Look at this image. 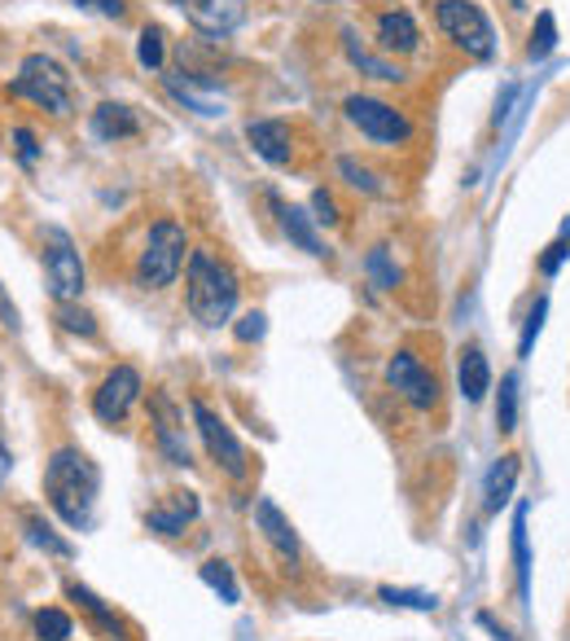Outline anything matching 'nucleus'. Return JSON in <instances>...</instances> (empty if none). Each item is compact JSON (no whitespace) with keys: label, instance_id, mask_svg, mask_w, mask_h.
<instances>
[{"label":"nucleus","instance_id":"nucleus-1","mask_svg":"<svg viewBox=\"0 0 570 641\" xmlns=\"http://www.w3.org/2000/svg\"><path fill=\"white\" fill-rule=\"evenodd\" d=\"M101 475L97 466L79 453V448H58L45 466V497L58 509V518L67 527H88L92 523V505H97Z\"/></svg>","mask_w":570,"mask_h":641},{"label":"nucleus","instance_id":"nucleus-2","mask_svg":"<svg viewBox=\"0 0 570 641\" xmlns=\"http://www.w3.org/2000/svg\"><path fill=\"white\" fill-rule=\"evenodd\" d=\"M237 273L215 260L212 251H189V264H185V303H189V317L198 326H228L233 321V308H237Z\"/></svg>","mask_w":570,"mask_h":641},{"label":"nucleus","instance_id":"nucleus-3","mask_svg":"<svg viewBox=\"0 0 570 641\" xmlns=\"http://www.w3.org/2000/svg\"><path fill=\"white\" fill-rule=\"evenodd\" d=\"M185 251H189V237L176 220H158L149 224V237L141 246V260H137V282L145 290H163L180 278L185 269Z\"/></svg>","mask_w":570,"mask_h":641},{"label":"nucleus","instance_id":"nucleus-4","mask_svg":"<svg viewBox=\"0 0 570 641\" xmlns=\"http://www.w3.org/2000/svg\"><path fill=\"white\" fill-rule=\"evenodd\" d=\"M434 22H439V31H443L456 49H465L470 58L488 62V58L497 54V31H492L488 13H483L474 0H439V4H434Z\"/></svg>","mask_w":570,"mask_h":641},{"label":"nucleus","instance_id":"nucleus-5","mask_svg":"<svg viewBox=\"0 0 570 641\" xmlns=\"http://www.w3.org/2000/svg\"><path fill=\"white\" fill-rule=\"evenodd\" d=\"M9 93L36 101V106L49 110V115H71V79H67V71H62L53 58H45V54L22 58V71L9 84Z\"/></svg>","mask_w":570,"mask_h":641},{"label":"nucleus","instance_id":"nucleus-6","mask_svg":"<svg viewBox=\"0 0 570 641\" xmlns=\"http://www.w3.org/2000/svg\"><path fill=\"white\" fill-rule=\"evenodd\" d=\"M343 110H347V124L360 128V137H368V142L377 145H404L413 137V124H409V115L404 110H395L391 101H377V97H347L343 101Z\"/></svg>","mask_w":570,"mask_h":641},{"label":"nucleus","instance_id":"nucleus-7","mask_svg":"<svg viewBox=\"0 0 570 641\" xmlns=\"http://www.w3.org/2000/svg\"><path fill=\"white\" fill-rule=\"evenodd\" d=\"M189 414H194V430L203 435V444H207L212 462H219L233 479H242V475H246V448H242V439L224 427V418L215 414L207 400H194V405H189Z\"/></svg>","mask_w":570,"mask_h":641},{"label":"nucleus","instance_id":"nucleus-8","mask_svg":"<svg viewBox=\"0 0 570 641\" xmlns=\"http://www.w3.org/2000/svg\"><path fill=\"white\" fill-rule=\"evenodd\" d=\"M45 237H49V251H45L49 294L58 303H71V299H79V290H83V260H79V251H75L71 237L62 229H49Z\"/></svg>","mask_w":570,"mask_h":641},{"label":"nucleus","instance_id":"nucleus-9","mask_svg":"<svg viewBox=\"0 0 570 641\" xmlns=\"http://www.w3.org/2000/svg\"><path fill=\"white\" fill-rule=\"evenodd\" d=\"M145 382L141 373L132 369V365H115L106 378H101V387H97V396H92V414L101 418V423H124L128 418V409L141 400Z\"/></svg>","mask_w":570,"mask_h":641},{"label":"nucleus","instance_id":"nucleus-10","mask_svg":"<svg viewBox=\"0 0 570 641\" xmlns=\"http://www.w3.org/2000/svg\"><path fill=\"white\" fill-rule=\"evenodd\" d=\"M386 382L413 405V409H434V400H439V382H434V373H430L426 365L417 360V352H409V348H400L395 357L386 360Z\"/></svg>","mask_w":570,"mask_h":641},{"label":"nucleus","instance_id":"nucleus-11","mask_svg":"<svg viewBox=\"0 0 570 641\" xmlns=\"http://www.w3.org/2000/svg\"><path fill=\"white\" fill-rule=\"evenodd\" d=\"M171 4L185 9L189 27L198 36H207V40L233 36L242 27V18H246V0H171Z\"/></svg>","mask_w":570,"mask_h":641},{"label":"nucleus","instance_id":"nucleus-12","mask_svg":"<svg viewBox=\"0 0 570 641\" xmlns=\"http://www.w3.org/2000/svg\"><path fill=\"white\" fill-rule=\"evenodd\" d=\"M149 414H154V435H158V448L167 453V462L171 466H194L189 439H185V418H180L176 400L167 391H154L149 396Z\"/></svg>","mask_w":570,"mask_h":641},{"label":"nucleus","instance_id":"nucleus-13","mask_svg":"<svg viewBox=\"0 0 570 641\" xmlns=\"http://www.w3.org/2000/svg\"><path fill=\"white\" fill-rule=\"evenodd\" d=\"M246 142H250V149H255L264 163H273V167H285L289 154H294L289 124H282V119H250V124H246Z\"/></svg>","mask_w":570,"mask_h":641},{"label":"nucleus","instance_id":"nucleus-14","mask_svg":"<svg viewBox=\"0 0 570 641\" xmlns=\"http://www.w3.org/2000/svg\"><path fill=\"white\" fill-rule=\"evenodd\" d=\"M417 45H422V31H417V22H413L409 9H386V13H377V49H382V54L409 58V54H417Z\"/></svg>","mask_w":570,"mask_h":641},{"label":"nucleus","instance_id":"nucleus-15","mask_svg":"<svg viewBox=\"0 0 570 641\" xmlns=\"http://www.w3.org/2000/svg\"><path fill=\"white\" fill-rule=\"evenodd\" d=\"M255 527L264 532V541H268V545L282 554L285 563H298V554H303V550H298V536H294L289 518H285L282 509H277V501L264 497L259 505H255Z\"/></svg>","mask_w":570,"mask_h":641},{"label":"nucleus","instance_id":"nucleus-16","mask_svg":"<svg viewBox=\"0 0 570 641\" xmlns=\"http://www.w3.org/2000/svg\"><path fill=\"white\" fill-rule=\"evenodd\" d=\"M92 133H97L101 142H128V137L141 133V119H137V110L124 106V101H101V106L92 110Z\"/></svg>","mask_w":570,"mask_h":641},{"label":"nucleus","instance_id":"nucleus-17","mask_svg":"<svg viewBox=\"0 0 570 641\" xmlns=\"http://www.w3.org/2000/svg\"><path fill=\"white\" fill-rule=\"evenodd\" d=\"M273 203V212L282 220L285 237L298 246V251H307V255H325V246H321V237H316V229H312V215L303 212V207H294V203H282V198H268Z\"/></svg>","mask_w":570,"mask_h":641},{"label":"nucleus","instance_id":"nucleus-18","mask_svg":"<svg viewBox=\"0 0 570 641\" xmlns=\"http://www.w3.org/2000/svg\"><path fill=\"white\" fill-rule=\"evenodd\" d=\"M456 378H461V396H465L470 405H479V400L488 396V387H492V365L483 357V348H465V352H461Z\"/></svg>","mask_w":570,"mask_h":641},{"label":"nucleus","instance_id":"nucleus-19","mask_svg":"<svg viewBox=\"0 0 570 641\" xmlns=\"http://www.w3.org/2000/svg\"><path fill=\"white\" fill-rule=\"evenodd\" d=\"M343 49H347V62H352L356 71L373 75V79H382V84H400V79H404V71H400L395 62H386V58L368 54V49L356 40V31H352V27H343Z\"/></svg>","mask_w":570,"mask_h":641},{"label":"nucleus","instance_id":"nucleus-20","mask_svg":"<svg viewBox=\"0 0 570 641\" xmlns=\"http://www.w3.org/2000/svg\"><path fill=\"white\" fill-rule=\"evenodd\" d=\"M189 518H198V497L194 493H171V509H149V532L180 536Z\"/></svg>","mask_w":570,"mask_h":641},{"label":"nucleus","instance_id":"nucleus-21","mask_svg":"<svg viewBox=\"0 0 570 641\" xmlns=\"http://www.w3.org/2000/svg\"><path fill=\"white\" fill-rule=\"evenodd\" d=\"M513 488H518V457L513 453H504L497 466L488 470V514H500L504 505H509V497H513Z\"/></svg>","mask_w":570,"mask_h":641},{"label":"nucleus","instance_id":"nucleus-22","mask_svg":"<svg viewBox=\"0 0 570 641\" xmlns=\"http://www.w3.org/2000/svg\"><path fill=\"white\" fill-rule=\"evenodd\" d=\"M167 88H171V97H180V101H185V106H194L198 115H207V119H212V115H219V101H215L207 88H198V84H194L185 71L167 75Z\"/></svg>","mask_w":570,"mask_h":641},{"label":"nucleus","instance_id":"nucleus-23","mask_svg":"<svg viewBox=\"0 0 570 641\" xmlns=\"http://www.w3.org/2000/svg\"><path fill=\"white\" fill-rule=\"evenodd\" d=\"M553 49H558V18L544 9V13L535 18V27H531V45H527V58H531V62H544Z\"/></svg>","mask_w":570,"mask_h":641},{"label":"nucleus","instance_id":"nucleus-24","mask_svg":"<svg viewBox=\"0 0 570 641\" xmlns=\"http://www.w3.org/2000/svg\"><path fill=\"white\" fill-rule=\"evenodd\" d=\"M22 527H27V541H31V545H40L45 554H53V559H71L75 554L71 545H67L62 536H53V527H49V523H40L36 514H27V518H22Z\"/></svg>","mask_w":570,"mask_h":641},{"label":"nucleus","instance_id":"nucleus-25","mask_svg":"<svg viewBox=\"0 0 570 641\" xmlns=\"http://www.w3.org/2000/svg\"><path fill=\"white\" fill-rule=\"evenodd\" d=\"M71 598L79 602V606H83V611H88V615H92V620H97V624H101V629H106V633H110V638H119V633H124V624L115 620V611H106V602H101L92 589H83V584H71Z\"/></svg>","mask_w":570,"mask_h":641},{"label":"nucleus","instance_id":"nucleus-26","mask_svg":"<svg viewBox=\"0 0 570 641\" xmlns=\"http://www.w3.org/2000/svg\"><path fill=\"white\" fill-rule=\"evenodd\" d=\"M513 563H518V584L522 593L531 589V554H527V505H518L513 514Z\"/></svg>","mask_w":570,"mask_h":641},{"label":"nucleus","instance_id":"nucleus-27","mask_svg":"<svg viewBox=\"0 0 570 641\" xmlns=\"http://www.w3.org/2000/svg\"><path fill=\"white\" fill-rule=\"evenodd\" d=\"M497 427L504 430V435H509V430H518V373H504V378H500Z\"/></svg>","mask_w":570,"mask_h":641},{"label":"nucleus","instance_id":"nucleus-28","mask_svg":"<svg viewBox=\"0 0 570 641\" xmlns=\"http://www.w3.org/2000/svg\"><path fill=\"white\" fill-rule=\"evenodd\" d=\"M163 58H167L163 27H145L141 40H137V62H141L145 71H163Z\"/></svg>","mask_w":570,"mask_h":641},{"label":"nucleus","instance_id":"nucleus-29","mask_svg":"<svg viewBox=\"0 0 570 641\" xmlns=\"http://www.w3.org/2000/svg\"><path fill=\"white\" fill-rule=\"evenodd\" d=\"M203 580L212 584V589L219 593V598H224V602H228V606L242 598V589H237V580H233V567H228V563H219V559L203 563Z\"/></svg>","mask_w":570,"mask_h":641},{"label":"nucleus","instance_id":"nucleus-30","mask_svg":"<svg viewBox=\"0 0 570 641\" xmlns=\"http://www.w3.org/2000/svg\"><path fill=\"white\" fill-rule=\"evenodd\" d=\"M364 269H368V278H373L377 290H395V285H400V269L391 264L386 246H373V251H368V260H364Z\"/></svg>","mask_w":570,"mask_h":641},{"label":"nucleus","instance_id":"nucleus-31","mask_svg":"<svg viewBox=\"0 0 570 641\" xmlns=\"http://www.w3.org/2000/svg\"><path fill=\"white\" fill-rule=\"evenodd\" d=\"M544 317H549V299L540 294V299L531 303V312H527V326H522V339H518V357H531V348H535V339H540V330H544Z\"/></svg>","mask_w":570,"mask_h":641},{"label":"nucleus","instance_id":"nucleus-32","mask_svg":"<svg viewBox=\"0 0 570 641\" xmlns=\"http://www.w3.org/2000/svg\"><path fill=\"white\" fill-rule=\"evenodd\" d=\"M58 326L62 330H71V334H83V339H92L97 334V321H92V312L88 308H79V303H58Z\"/></svg>","mask_w":570,"mask_h":641},{"label":"nucleus","instance_id":"nucleus-33","mask_svg":"<svg viewBox=\"0 0 570 641\" xmlns=\"http://www.w3.org/2000/svg\"><path fill=\"white\" fill-rule=\"evenodd\" d=\"M36 638L40 641H67L71 638V615H67V611H53V606H49V611H40V615H36Z\"/></svg>","mask_w":570,"mask_h":641},{"label":"nucleus","instance_id":"nucleus-34","mask_svg":"<svg viewBox=\"0 0 570 641\" xmlns=\"http://www.w3.org/2000/svg\"><path fill=\"white\" fill-rule=\"evenodd\" d=\"M377 598H382L386 606H409V611H434V606H439L430 593H413V589H391V584H382V589H377Z\"/></svg>","mask_w":570,"mask_h":641},{"label":"nucleus","instance_id":"nucleus-35","mask_svg":"<svg viewBox=\"0 0 570 641\" xmlns=\"http://www.w3.org/2000/svg\"><path fill=\"white\" fill-rule=\"evenodd\" d=\"M338 172H343V176H347L356 190H364V194H382V181H377V176H373L364 163H356V158H338Z\"/></svg>","mask_w":570,"mask_h":641},{"label":"nucleus","instance_id":"nucleus-36","mask_svg":"<svg viewBox=\"0 0 570 641\" xmlns=\"http://www.w3.org/2000/svg\"><path fill=\"white\" fill-rule=\"evenodd\" d=\"M567 255H570V220L562 224V237H558V242H553V246L540 255V273H544V278H553V273L567 264Z\"/></svg>","mask_w":570,"mask_h":641},{"label":"nucleus","instance_id":"nucleus-37","mask_svg":"<svg viewBox=\"0 0 570 641\" xmlns=\"http://www.w3.org/2000/svg\"><path fill=\"white\" fill-rule=\"evenodd\" d=\"M264 330H268V317H264V312H246V317L233 326V334H237L242 343H259Z\"/></svg>","mask_w":570,"mask_h":641},{"label":"nucleus","instance_id":"nucleus-38","mask_svg":"<svg viewBox=\"0 0 570 641\" xmlns=\"http://www.w3.org/2000/svg\"><path fill=\"white\" fill-rule=\"evenodd\" d=\"M75 4H79V9H88V13H101V18H115V22H119V18L128 13V4H124V0H75Z\"/></svg>","mask_w":570,"mask_h":641},{"label":"nucleus","instance_id":"nucleus-39","mask_svg":"<svg viewBox=\"0 0 570 641\" xmlns=\"http://www.w3.org/2000/svg\"><path fill=\"white\" fill-rule=\"evenodd\" d=\"M13 145H18V158L31 167L40 158V145H36V133L31 128H13Z\"/></svg>","mask_w":570,"mask_h":641},{"label":"nucleus","instance_id":"nucleus-40","mask_svg":"<svg viewBox=\"0 0 570 641\" xmlns=\"http://www.w3.org/2000/svg\"><path fill=\"white\" fill-rule=\"evenodd\" d=\"M312 212H316L312 220H321V224H338V203H334L325 190H316V194H312Z\"/></svg>","mask_w":570,"mask_h":641},{"label":"nucleus","instance_id":"nucleus-41","mask_svg":"<svg viewBox=\"0 0 570 641\" xmlns=\"http://www.w3.org/2000/svg\"><path fill=\"white\" fill-rule=\"evenodd\" d=\"M513 97H518V88L509 84V88L500 93V101H497V124H500V119H504V115H509V106H513Z\"/></svg>","mask_w":570,"mask_h":641},{"label":"nucleus","instance_id":"nucleus-42","mask_svg":"<svg viewBox=\"0 0 570 641\" xmlns=\"http://www.w3.org/2000/svg\"><path fill=\"white\" fill-rule=\"evenodd\" d=\"M479 624H483V629H488V633H492V638H497V641H513V638H509V633H504V629H500L497 620H492V615H479Z\"/></svg>","mask_w":570,"mask_h":641},{"label":"nucleus","instance_id":"nucleus-43","mask_svg":"<svg viewBox=\"0 0 570 641\" xmlns=\"http://www.w3.org/2000/svg\"><path fill=\"white\" fill-rule=\"evenodd\" d=\"M0 321H4L9 330H18V312H13V303H4V294H0Z\"/></svg>","mask_w":570,"mask_h":641},{"label":"nucleus","instance_id":"nucleus-44","mask_svg":"<svg viewBox=\"0 0 570 641\" xmlns=\"http://www.w3.org/2000/svg\"><path fill=\"white\" fill-rule=\"evenodd\" d=\"M509 4H513V9H522V4H527V0H509Z\"/></svg>","mask_w":570,"mask_h":641}]
</instances>
